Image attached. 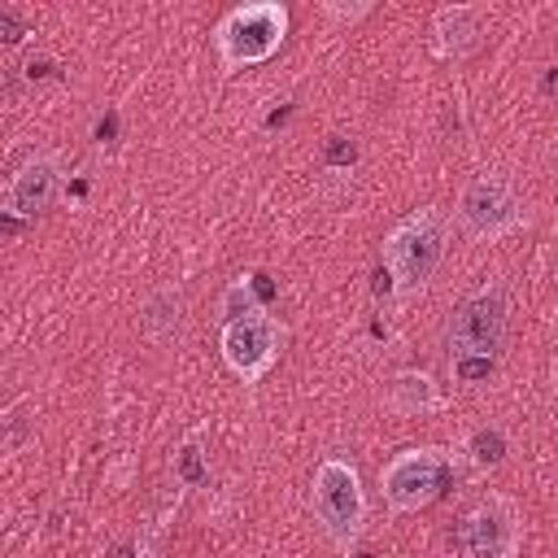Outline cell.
<instances>
[{"label":"cell","instance_id":"1","mask_svg":"<svg viewBox=\"0 0 558 558\" xmlns=\"http://www.w3.org/2000/svg\"><path fill=\"white\" fill-rule=\"evenodd\" d=\"M445 240H449V227L436 209H414L410 218H401L388 235H384V253H379V266L392 275L397 283V296H410L418 292L440 257H445Z\"/></svg>","mask_w":558,"mask_h":558},{"label":"cell","instance_id":"2","mask_svg":"<svg viewBox=\"0 0 558 558\" xmlns=\"http://www.w3.org/2000/svg\"><path fill=\"white\" fill-rule=\"evenodd\" d=\"M310 510L331 536V545L349 554L366 523V493H362L357 466L344 458H323L310 480Z\"/></svg>","mask_w":558,"mask_h":558},{"label":"cell","instance_id":"3","mask_svg":"<svg viewBox=\"0 0 558 558\" xmlns=\"http://www.w3.org/2000/svg\"><path fill=\"white\" fill-rule=\"evenodd\" d=\"M283 35H288V9L275 0H257V4L231 9L214 26V48H218L222 70H244V65L275 57Z\"/></svg>","mask_w":558,"mask_h":558},{"label":"cell","instance_id":"4","mask_svg":"<svg viewBox=\"0 0 558 558\" xmlns=\"http://www.w3.org/2000/svg\"><path fill=\"white\" fill-rule=\"evenodd\" d=\"M510 327V301L501 283H484L458 301V310L445 323V349L453 357H497Z\"/></svg>","mask_w":558,"mask_h":558},{"label":"cell","instance_id":"5","mask_svg":"<svg viewBox=\"0 0 558 558\" xmlns=\"http://www.w3.org/2000/svg\"><path fill=\"white\" fill-rule=\"evenodd\" d=\"M449 475H453L449 453L436 445H418V449H401L388 458V466L379 471V488L397 514H410V510L432 506L445 493Z\"/></svg>","mask_w":558,"mask_h":558},{"label":"cell","instance_id":"6","mask_svg":"<svg viewBox=\"0 0 558 558\" xmlns=\"http://www.w3.org/2000/svg\"><path fill=\"white\" fill-rule=\"evenodd\" d=\"M523 222V205L501 174H475L458 196V227L471 240H501Z\"/></svg>","mask_w":558,"mask_h":558},{"label":"cell","instance_id":"7","mask_svg":"<svg viewBox=\"0 0 558 558\" xmlns=\"http://www.w3.org/2000/svg\"><path fill=\"white\" fill-rule=\"evenodd\" d=\"M279 344H283V327H279L270 314H253V318H240V323H222V336H218L222 362H227L244 384H257V379L275 366Z\"/></svg>","mask_w":558,"mask_h":558},{"label":"cell","instance_id":"8","mask_svg":"<svg viewBox=\"0 0 558 558\" xmlns=\"http://www.w3.org/2000/svg\"><path fill=\"white\" fill-rule=\"evenodd\" d=\"M462 549L471 558H514L519 554V519L514 506L501 497H488L480 506H471L462 514V532H458Z\"/></svg>","mask_w":558,"mask_h":558},{"label":"cell","instance_id":"9","mask_svg":"<svg viewBox=\"0 0 558 558\" xmlns=\"http://www.w3.org/2000/svg\"><path fill=\"white\" fill-rule=\"evenodd\" d=\"M57 187H61V166H57V157H52V153H35V157H26V161L9 174V183H4V192H0V214H4L9 222L35 218V214H44V209L57 201Z\"/></svg>","mask_w":558,"mask_h":558},{"label":"cell","instance_id":"10","mask_svg":"<svg viewBox=\"0 0 558 558\" xmlns=\"http://www.w3.org/2000/svg\"><path fill=\"white\" fill-rule=\"evenodd\" d=\"M475 35H480V9H471V4H445V9L432 17V48H436L445 61L462 57V52L475 44Z\"/></svg>","mask_w":558,"mask_h":558},{"label":"cell","instance_id":"11","mask_svg":"<svg viewBox=\"0 0 558 558\" xmlns=\"http://www.w3.org/2000/svg\"><path fill=\"white\" fill-rule=\"evenodd\" d=\"M179 323H183V296H179V288H157V292L144 301V310H140V327H144V336H153V340L174 336Z\"/></svg>","mask_w":558,"mask_h":558},{"label":"cell","instance_id":"12","mask_svg":"<svg viewBox=\"0 0 558 558\" xmlns=\"http://www.w3.org/2000/svg\"><path fill=\"white\" fill-rule=\"evenodd\" d=\"M388 397H392V405L401 414H427V410L440 405V392H436L432 375H423V371H397Z\"/></svg>","mask_w":558,"mask_h":558},{"label":"cell","instance_id":"13","mask_svg":"<svg viewBox=\"0 0 558 558\" xmlns=\"http://www.w3.org/2000/svg\"><path fill=\"white\" fill-rule=\"evenodd\" d=\"M222 323H240V318H253V314H266V301L257 296L253 279H231L222 288V305H218Z\"/></svg>","mask_w":558,"mask_h":558},{"label":"cell","instance_id":"14","mask_svg":"<svg viewBox=\"0 0 558 558\" xmlns=\"http://www.w3.org/2000/svg\"><path fill=\"white\" fill-rule=\"evenodd\" d=\"M466 453H471V462L475 466H501L506 462V453H510V440H506V432L501 427H475L471 436H466Z\"/></svg>","mask_w":558,"mask_h":558},{"label":"cell","instance_id":"15","mask_svg":"<svg viewBox=\"0 0 558 558\" xmlns=\"http://www.w3.org/2000/svg\"><path fill=\"white\" fill-rule=\"evenodd\" d=\"M174 475H179L187 488H209V462H205V449H201L196 436L174 449Z\"/></svg>","mask_w":558,"mask_h":558},{"label":"cell","instance_id":"16","mask_svg":"<svg viewBox=\"0 0 558 558\" xmlns=\"http://www.w3.org/2000/svg\"><path fill=\"white\" fill-rule=\"evenodd\" d=\"M449 371H453L458 384H484V379H493L497 357H453Z\"/></svg>","mask_w":558,"mask_h":558},{"label":"cell","instance_id":"17","mask_svg":"<svg viewBox=\"0 0 558 558\" xmlns=\"http://www.w3.org/2000/svg\"><path fill=\"white\" fill-rule=\"evenodd\" d=\"M323 157H327V166H353V161H357V148H353L349 140H340V135H331Z\"/></svg>","mask_w":558,"mask_h":558},{"label":"cell","instance_id":"18","mask_svg":"<svg viewBox=\"0 0 558 558\" xmlns=\"http://www.w3.org/2000/svg\"><path fill=\"white\" fill-rule=\"evenodd\" d=\"M22 35H26V26H22V22H17L9 9H0V39L13 48V44H22Z\"/></svg>","mask_w":558,"mask_h":558},{"label":"cell","instance_id":"19","mask_svg":"<svg viewBox=\"0 0 558 558\" xmlns=\"http://www.w3.org/2000/svg\"><path fill=\"white\" fill-rule=\"evenodd\" d=\"M541 92H545L549 100H558V61L545 70V78H541Z\"/></svg>","mask_w":558,"mask_h":558},{"label":"cell","instance_id":"20","mask_svg":"<svg viewBox=\"0 0 558 558\" xmlns=\"http://www.w3.org/2000/svg\"><path fill=\"white\" fill-rule=\"evenodd\" d=\"M366 9H371V4H349V9H344V4H327L331 17H362Z\"/></svg>","mask_w":558,"mask_h":558},{"label":"cell","instance_id":"21","mask_svg":"<svg viewBox=\"0 0 558 558\" xmlns=\"http://www.w3.org/2000/svg\"><path fill=\"white\" fill-rule=\"evenodd\" d=\"M140 554H144V549H140L135 541H126V545H113V549H109V558H140Z\"/></svg>","mask_w":558,"mask_h":558},{"label":"cell","instance_id":"22","mask_svg":"<svg viewBox=\"0 0 558 558\" xmlns=\"http://www.w3.org/2000/svg\"><path fill=\"white\" fill-rule=\"evenodd\" d=\"M349 558H379L375 549H349Z\"/></svg>","mask_w":558,"mask_h":558}]
</instances>
